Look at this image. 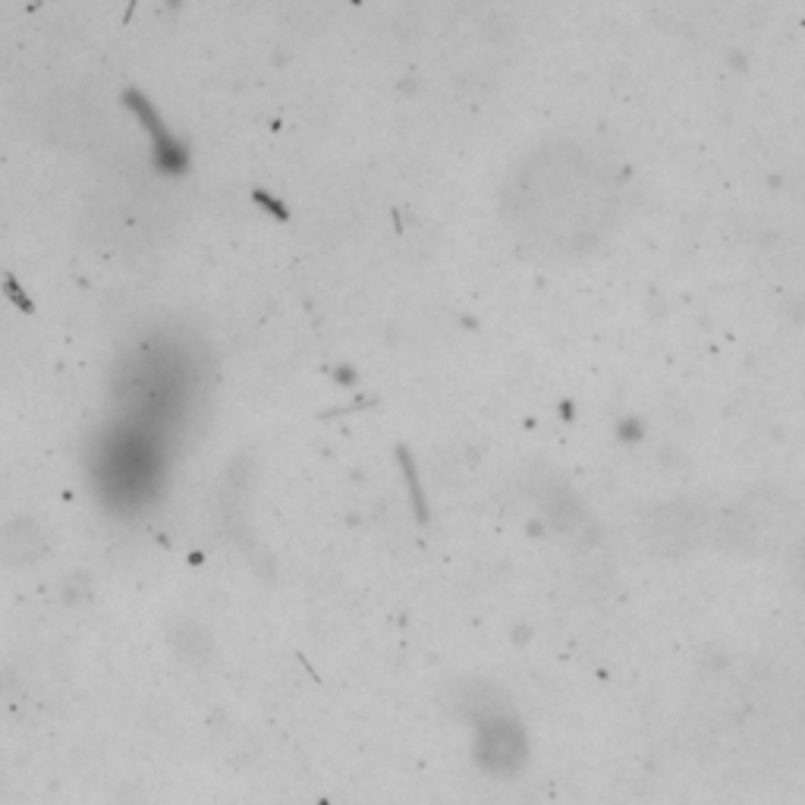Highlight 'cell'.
Here are the masks:
<instances>
[{"instance_id":"7a4b0ae2","label":"cell","mask_w":805,"mask_h":805,"mask_svg":"<svg viewBox=\"0 0 805 805\" xmlns=\"http://www.w3.org/2000/svg\"><path fill=\"white\" fill-rule=\"evenodd\" d=\"M642 532H645V538H649L654 551L682 553L699 545L702 520L692 510H686V506H664L645 523Z\"/></svg>"},{"instance_id":"3957f363","label":"cell","mask_w":805,"mask_h":805,"mask_svg":"<svg viewBox=\"0 0 805 805\" xmlns=\"http://www.w3.org/2000/svg\"><path fill=\"white\" fill-rule=\"evenodd\" d=\"M800 579H803V588H805V551L800 553Z\"/></svg>"},{"instance_id":"6da1fadb","label":"cell","mask_w":805,"mask_h":805,"mask_svg":"<svg viewBox=\"0 0 805 805\" xmlns=\"http://www.w3.org/2000/svg\"><path fill=\"white\" fill-rule=\"evenodd\" d=\"M790 532L793 528H786L780 506H765V503H758L755 510L752 506L739 510L727 526L721 528L724 541L739 551H768L780 545Z\"/></svg>"}]
</instances>
